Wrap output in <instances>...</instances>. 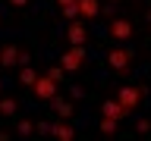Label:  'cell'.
I'll list each match as a JSON object with an SVG mask.
<instances>
[{
	"label": "cell",
	"instance_id": "cell-10",
	"mask_svg": "<svg viewBox=\"0 0 151 141\" xmlns=\"http://www.w3.org/2000/svg\"><path fill=\"white\" fill-rule=\"evenodd\" d=\"M76 6H79V19L101 16V3H98V0H76Z\"/></svg>",
	"mask_w": 151,
	"mask_h": 141
},
{
	"label": "cell",
	"instance_id": "cell-17",
	"mask_svg": "<svg viewBox=\"0 0 151 141\" xmlns=\"http://www.w3.org/2000/svg\"><path fill=\"white\" fill-rule=\"evenodd\" d=\"M47 75H50V78H54V82H63V75H66V69H63V66H50V69H47Z\"/></svg>",
	"mask_w": 151,
	"mask_h": 141
},
{
	"label": "cell",
	"instance_id": "cell-21",
	"mask_svg": "<svg viewBox=\"0 0 151 141\" xmlns=\"http://www.w3.org/2000/svg\"><path fill=\"white\" fill-rule=\"evenodd\" d=\"M57 3H60V6H73L76 0H57Z\"/></svg>",
	"mask_w": 151,
	"mask_h": 141
},
{
	"label": "cell",
	"instance_id": "cell-2",
	"mask_svg": "<svg viewBox=\"0 0 151 141\" xmlns=\"http://www.w3.org/2000/svg\"><path fill=\"white\" fill-rule=\"evenodd\" d=\"M132 47H113V50H107V66H110L113 72H126L132 66Z\"/></svg>",
	"mask_w": 151,
	"mask_h": 141
},
{
	"label": "cell",
	"instance_id": "cell-24",
	"mask_svg": "<svg viewBox=\"0 0 151 141\" xmlns=\"http://www.w3.org/2000/svg\"><path fill=\"white\" fill-rule=\"evenodd\" d=\"M0 22H3V16H0Z\"/></svg>",
	"mask_w": 151,
	"mask_h": 141
},
{
	"label": "cell",
	"instance_id": "cell-9",
	"mask_svg": "<svg viewBox=\"0 0 151 141\" xmlns=\"http://www.w3.org/2000/svg\"><path fill=\"white\" fill-rule=\"evenodd\" d=\"M19 53H22V47L3 44L0 47V66H19Z\"/></svg>",
	"mask_w": 151,
	"mask_h": 141
},
{
	"label": "cell",
	"instance_id": "cell-7",
	"mask_svg": "<svg viewBox=\"0 0 151 141\" xmlns=\"http://www.w3.org/2000/svg\"><path fill=\"white\" fill-rule=\"evenodd\" d=\"M66 41H69V44H88V28H85L79 19H73L69 28H66Z\"/></svg>",
	"mask_w": 151,
	"mask_h": 141
},
{
	"label": "cell",
	"instance_id": "cell-22",
	"mask_svg": "<svg viewBox=\"0 0 151 141\" xmlns=\"http://www.w3.org/2000/svg\"><path fill=\"white\" fill-rule=\"evenodd\" d=\"M0 141H9V132H3V129H0Z\"/></svg>",
	"mask_w": 151,
	"mask_h": 141
},
{
	"label": "cell",
	"instance_id": "cell-6",
	"mask_svg": "<svg viewBox=\"0 0 151 141\" xmlns=\"http://www.w3.org/2000/svg\"><path fill=\"white\" fill-rule=\"evenodd\" d=\"M101 116H110V119H126V116H129V110H126V107H123L120 100H116V97H110V100H104L101 103Z\"/></svg>",
	"mask_w": 151,
	"mask_h": 141
},
{
	"label": "cell",
	"instance_id": "cell-12",
	"mask_svg": "<svg viewBox=\"0 0 151 141\" xmlns=\"http://www.w3.org/2000/svg\"><path fill=\"white\" fill-rule=\"evenodd\" d=\"M35 82H38V72L32 66H22V69H19V85H22V88H35Z\"/></svg>",
	"mask_w": 151,
	"mask_h": 141
},
{
	"label": "cell",
	"instance_id": "cell-18",
	"mask_svg": "<svg viewBox=\"0 0 151 141\" xmlns=\"http://www.w3.org/2000/svg\"><path fill=\"white\" fill-rule=\"evenodd\" d=\"M135 132H139V135H148L151 132V119H139L135 122Z\"/></svg>",
	"mask_w": 151,
	"mask_h": 141
},
{
	"label": "cell",
	"instance_id": "cell-1",
	"mask_svg": "<svg viewBox=\"0 0 151 141\" xmlns=\"http://www.w3.org/2000/svg\"><path fill=\"white\" fill-rule=\"evenodd\" d=\"M60 66L66 72H79L85 66V44H69V50L60 53Z\"/></svg>",
	"mask_w": 151,
	"mask_h": 141
},
{
	"label": "cell",
	"instance_id": "cell-8",
	"mask_svg": "<svg viewBox=\"0 0 151 141\" xmlns=\"http://www.w3.org/2000/svg\"><path fill=\"white\" fill-rule=\"evenodd\" d=\"M50 135L60 138V141H76V129H73L69 119H57L54 125H50Z\"/></svg>",
	"mask_w": 151,
	"mask_h": 141
},
{
	"label": "cell",
	"instance_id": "cell-4",
	"mask_svg": "<svg viewBox=\"0 0 151 141\" xmlns=\"http://www.w3.org/2000/svg\"><path fill=\"white\" fill-rule=\"evenodd\" d=\"M32 94H35L38 100H54V97H57V82L50 78V75H38Z\"/></svg>",
	"mask_w": 151,
	"mask_h": 141
},
{
	"label": "cell",
	"instance_id": "cell-16",
	"mask_svg": "<svg viewBox=\"0 0 151 141\" xmlns=\"http://www.w3.org/2000/svg\"><path fill=\"white\" fill-rule=\"evenodd\" d=\"M60 13H63V19H69V22H73V19H79V6H60Z\"/></svg>",
	"mask_w": 151,
	"mask_h": 141
},
{
	"label": "cell",
	"instance_id": "cell-15",
	"mask_svg": "<svg viewBox=\"0 0 151 141\" xmlns=\"http://www.w3.org/2000/svg\"><path fill=\"white\" fill-rule=\"evenodd\" d=\"M16 132L22 135V138H28V135H35V122H28V119H19V122H16Z\"/></svg>",
	"mask_w": 151,
	"mask_h": 141
},
{
	"label": "cell",
	"instance_id": "cell-3",
	"mask_svg": "<svg viewBox=\"0 0 151 141\" xmlns=\"http://www.w3.org/2000/svg\"><path fill=\"white\" fill-rule=\"evenodd\" d=\"M142 97H145V88H142V85H123L120 91H116V100H120L129 113L142 103Z\"/></svg>",
	"mask_w": 151,
	"mask_h": 141
},
{
	"label": "cell",
	"instance_id": "cell-5",
	"mask_svg": "<svg viewBox=\"0 0 151 141\" xmlns=\"http://www.w3.org/2000/svg\"><path fill=\"white\" fill-rule=\"evenodd\" d=\"M132 35H135V25H132L129 19H113V22H110V38H116V41H129Z\"/></svg>",
	"mask_w": 151,
	"mask_h": 141
},
{
	"label": "cell",
	"instance_id": "cell-23",
	"mask_svg": "<svg viewBox=\"0 0 151 141\" xmlns=\"http://www.w3.org/2000/svg\"><path fill=\"white\" fill-rule=\"evenodd\" d=\"M148 19H151V9H148Z\"/></svg>",
	"mask_w": 151,
	"mask_h": 141
},
{
	"label": "cell",
	"instance_id": "cell-19",
	"mask_svg": "<svg viewBox=\"0 0 151 141\" xmlns=\"http://www.w3.org/2000/svg\"><path fill=\"white\" fill-rule=\"evenodd\" d=\"M35 135H50V122H35Z\"/></svg>",
	"mask_w": 151,
	"mask_h": 141
},
{
	"label": "cell",
	"instance_id": "cell-25",
	"mask_svg": "<svg viewBox=\"0 0 151 141\" xmlns=\"http://www.w3.org/2000/svg\"><path fill=\"white\" fill-rule=\"evenodd\" d=\"M148 22H151V19H148Z\"/></svg>",
	"mask_w": 151,
	"mask_h": 141
},
{
	"label": "cell",
	"instance_id": "cell-20",
	"mask_svg": "<svg viewBox=\"0 0 151 141\" xmlns=\"http://www.w3.org/2000/svg\"><path fill=\"white\" fill-rule=\"evenodd\" d=\"M9 3H13V6H16V9H25L28 3H32V0H9Z\"/></svg>",
	"mask_w": 151,
	"mask_h": 141
},
{
	"label": "cell",
	"instance_id": "cell-11",
	"mask_svg": "<svg viewBox=\"0 0 151 141\" xmlns=\"http://www.w3.org/2000/svg\"><path fill=\"white\" fill-rule=\"evenodd\" d=\"M50 103H54V110H57V116H60V119H73V116H76V107H73L69 100H60V97H54Z\"/></svg>",
	"mask_w": 151,
	"mask_h": 141
},
{
	"label": "cell",
	"instance_id": "cell-13",
	"mask_svg": "<svg viewBox=\"0 0 151 141\" xmlns=\"http://www.w3.org/2000/svg\"><path fill=\"white\" fill-rule=\"evenodd\" d=\"M101 135H104V138H113V135H116V119L101 116Z\"/></svg>",
	"mask_w": 151,
	"mask_h": 141
},
{
	"label": "cell",
	"instance_id": "cell-14",
	"mask_svg": "<svg viewBox=\"0 0 151 141\" xmlns=\"http://www.w3.org/2000/svg\"><path fill=\"white\" fill-rule=\"evenodd\" d=\"M16 110H19V103L13 97H0V116H13Z\"/></svg>",
	"mask_w": 151,
	"mask_h": 141
}]
</instances>
